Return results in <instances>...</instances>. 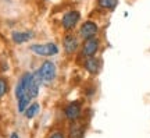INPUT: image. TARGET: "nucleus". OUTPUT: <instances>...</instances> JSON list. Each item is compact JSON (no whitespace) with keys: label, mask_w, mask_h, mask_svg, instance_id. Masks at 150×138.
Returning <instances> with one entry per match:
<instances>
[{"label":"nucleus","mask_w":150,"mask_h":138,"mask_svg":"<svg viewBox=\"0 0 150 138\" xmlns=\"http://www.w3.org/2000/svg\"><path fill=\"white\" fill-rule=\"evenodd\" d=\"M10 92V80L6 75L0 74V99H3Z\"/></svg>","instance_id":"nucleus-15"},{"label":"nucleus","mask_w":150,"mask_h":138,"mask_svg":"<svg viewBox=\"0 0 150 138\" xmlns=\"http://www.w3.org/2000/svg\"><path fill=\"white\" fill-rule=\"evenodd\" d=\"M118 6V0H96V7L103 11H112Z\"/></svg>","instance_id":"nucleus-13"},{"label":"nucleus","mask_w":150,"mask_h":138,"mask_svg":"<svg viewBox=\"0 0 150 138\" xmlns=\"http://www.w3.org/2000/svg\"><path fill=\"white\" fill-rule=\"evenodd\" d=\"M8 138H21V135H20V133L18 131H13V133L10 134V137Z\"/></svg>","instance_id":"nucleus-18"},{"label":"nucleus","mask_w":150,"mask_h":138,"mask_svg":"<svg viewBox=\"0 0 150 138\" xmlns=\"http://www.w3.org/2000/svg\"><path fill=\"white\" fill-rule=\"evenodd\" d=\"M75 32L81 38V41H85L89 38L100 36V25L95 20H85V21L81 22L78 29Z\"/></svg>","instance_id":"nucleus-8"},{"label":"nucleus","mask_w":150,"mask_h":138,"mask_svg":"<svg viewBox=\"0 0 150 138\" xmlns=\"http://www.w3.org/2000/svg\"><path fill=\"white\" fill-rule=\"evenodd\" d=\"M10 39L11 42L17 45V46L29 45L35 39V31L33 29H16V31L11 32Z\"/></svg>","instance_id":"nucleus-10"},{"label":"nucleus","mask_w":150,"mask_h":138,"mask_svg":"<svg viewBox=\"0 0 150 138\" xmlns=\"http://www.w3.org/2000/svg\"><path fill=\"white\" fill-rule=\"evenodd\" d=\"M81 38L76 35V32H65L61 36L60 41V48H61V53L64 54L67 60H72L78 56L81 49Z\"/></svg>","instance_id":"nucleus-5"},{"label":"nucleus","mask_w":150,"mask_h":138,"mask_svg":"<svg viewBox=\"0 0 150 138\" xmlns=\"http://www.w3.org/2000/svg\"><path fill=\"white\" fill-rule=\"evenodd\" d=\"M46 138H67V133H65L64 128L56 127V128H53V130L49 131Z\"/></svg>","instance_id":"nucleus-16"},{"label":"nucleus","mask_w":150,"mask_h":138,"mask_svg":"<svg viewBox=\"0 0 150 138\" xmlns=\"http://www.w3.org/2000/svg\"><path fill=\"white\" fill-rule=\"evenodd\" d=\"M81 22H82L81 11L76 10V9H68L60 16L59 27L63 31V34H65V32H75L78 29Z\"/></svg>","instance_id":"nucleus-7"},{"label":"nucleus","mask_w":150,"mask_h":138,"mask_svg":"<svg viewBox=\"0 0 150 138\" xmlns=\"http://www.w3.org/2000/svg\"><path fill=\"white\" fill-rule=\"evenodd\" d=\"M40 112H42V105H40V102L33 101L32 103L25 109V112L22 113V116L25 117L27 120H33V119H36V117L40 114Z\"/></svg>","instance_id":"nucleus-12"},{"label":"nucleus","mask_w":150,"mask_h":138,"mask_svg":"<svg viewBox=\"0 0 150 138\" xmlns=\"http://www.w3.org/2000/svg\"><path fill=\"white\" fill-rule=\"evenodd\" d=\"M7 71H10V64L7 63L6 60H1V61H0V73L3 75L4 73H7Z\"/></svg>","instance_id":"nucleus-17"},{"label":"nucleus","mask_w":150,"mask_h":138,"mask_svg":"<svg viewBox=\"0 0 150 138\" xmlns=\"http://www.w3.org/2000/svg\"><path fill=\"white\" fill-rule=\"evenodd\" d=\"M85 102L82 99H72L63 103V106L60 109V114L63 117L67 124L70 123H75V122H81L85 119Z\"/></svg>","instance_id":"nucleus-3"},{"label":"nucleus","mask_w":150,"mask_h":138,"mask_svg":"<svg viewBox=\"0 0 150 138\" xmlns=\"http://www.w3.org/2000/svg\"><path fill=\"white\" fill-rule=\"evenodd\" d=\"M32 71L42 88H53L60 80V66L54 59H40Z\"/></svg>","instance_id":"nucleus-2"},{"label":"nucleus","mask_w":150,"mask_h":138,"mask_svg":"<svg viewBox=\"0 0 150 138\" xmlns=\"http://www.w3.org/2000/svg\"><path fill=\"white\" fill-rule=\"evenodd\" d=\"M28 52L38 59H54L60 56L61 48L60 43L54 41H46V42H32L28 45Z\"/></svg>","instance_id":"nucleus-4"},{"label":"nucleus","mask_w":150,"mask_h":138,"mask_svg":"<svg viewBox=\"0 0 150 138\" xmlns=\"http://www.w3.org/2000/svg\"><path fill=\"white\" fill-rule=\"evenodd\" d=\"M86 131H88V123L85 120L75 122L67 124V138H85Z\"/></svg>","instance_id":"nucleus-11"},{"label":"nucleus","mask_w":150,"mask_h":138,"mask_svg":"<svg viewBox=\"0 0 150 138\" xmlns=\"http://www.w3.org/2000/svg\"><path fill=\"white\" fill-rule=\"evenodd\" d=\"M97 94V87L95 84H92V82H88V84L83 87V89H82V95L85 98L86 101H92Z\"/></svg>","instance_id":"nucleus-14"},{"label":"nucleus","mask_w":150,"mask_h":138,"mask_svg":"<svg viewBox=\"0 0 150 138\" xmlns=\"http://www.w3.org/2000/svg\"><path fill=\"white\" fill-rule=\"evenodd\" d=\"M42 85L38 81L36 75L32 70H24L14 85V98L17 103V112L22 114L33 101H36L40 95Z\"/></svg>","instance_id":"nucleus-1"},{"label":"nucleus","mask_w":150,"mask_h":138,"mask_svg":"<svg viewBox=\"0 0 150 138\" xmlns=\"http://www.w3.org/2000/svg\"><path fill=\"white\" fill-rule=\"evenodd\" d=\"M102 49H103V41L100 36L85 39V41H82V43H81L79 53L75 57V61L79 63L81 60H83V59L99 56L100 52H102Z\"/></svg>","instance_id":"nucleus-6"},{"label":"nucleus","mask_w":150,"mask_h":138,"mask_svg":"<svg viewBox=\"0 0 150 138\" xmlns=\"http://www.w3.org/2000/svg\"><path fill=\"white\" fill-rule=\"evenodd\" d=\"M78 64H79L81 70L83 73H86L89 77H97V75L102 73V69H103V60L100 56L83 59Z\"/></svg>","instance_id":"nucleus-9"}]
</instances>
